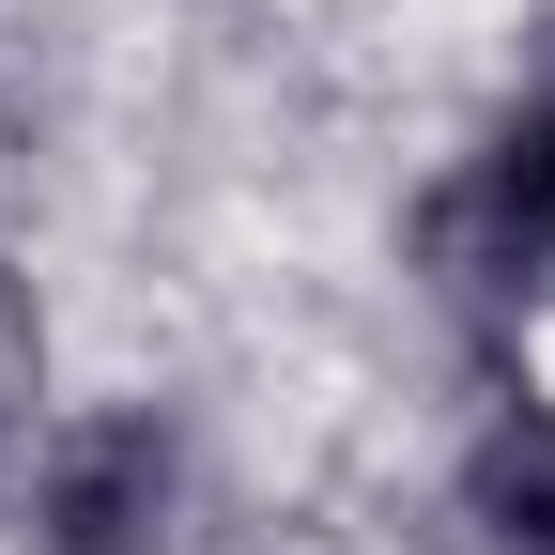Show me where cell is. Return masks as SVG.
Listing matches in <instances>:
<instances>
[{
    "instance_id": "6da1fadb",
    "label": "cell",
    "mask_w": 555,
    "mask_h": 555,
    "mask_svg": "<svg viewBox=\"0 0 555 555\" xmlns=\"http://www.w3.org/2000/svg\"><path fill=\"white\" fill-rule=\"evenodd\" d=\"M47 555H170V433L155 416H78L47 448Z\"/></svg>"
},
{
    "instance_id": "3957f363",
    "label": "cell",
    "mask_w": 555,
    "mask_h": 555,
    "mask_svg": "<svg viewBox=\"0 0 555 555\" xmlns=\"http://www.w3.org/2000/svg\"><path fill=\"white\" fill-rule=\"evenodd\" d=\"M463 525L478 555H555V416H494L463 448Z\"/></svg>"
},
{
    "instance_id": "277c9868",
    "label": "cell",
    "mask_w": 555,
    "mask_h": 555,
    "mask_svg": "<svg viewBox=\"0 0 555 555\" xmlns=\"http://www.w3.org/2000/svg\"><path fill=\"white\" fill-rule=\"evenodd\" d=\"M16 386H31V309L0 294V401H16Z\"/></svg>"
},
{
    "instance_id": "7a4b0ae2",
    "label": "cell",
    "mask_w": 555,
    "mask_h": 555,
    "mask_svg": "<svg viewBox=\"0 0 555 555\" xmlns=\"http://www.w3.org/2000/svg\"><path fill=\"white\" fill-rule=\"evenodd\" d=\"M433 247L478 278V294H540L555 278V108H525L494 155H478V185L433 217Z\"/></svg>"
}]
</instances>
